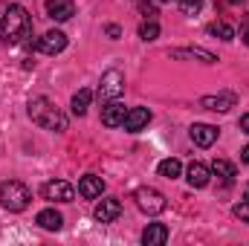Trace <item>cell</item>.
I'll use <instances>...</instances> for the list:
<instances>
[{"label": "cell", "instance_id": "cell-1", "mask_svg": "<svg viewBox=\"0 0 249 246\" xmlns=\"http://www.w3.org/2000/svg\"><path fill=\"white\" fill-rule=\"evenodd\" d=\"M32 35V18L23 6H9L3 15H0V38L6 44H20L23 38Z\"/></svg>", "mask_w": 249, "mask_h": 246}, {"label": "cell", "instance_id": "cell-2", "mask_svg": "<svg viewBox=\"0 0 249 246\" xmlns=\"http://www.w3.org/2000/svg\"><path fill=\"white\" fill-rule=\"evenodd\" d=\"M29 116H32V122L35 124H41V127H47V130H55V133L67 130V116H64L47 96H35V99H29Z\"/></svg>", "mask_w": 249, "mask_h": 246}, {"label": "cell", "instance_id": "cell-3", "mask_svg": "<svg viewBox=\"0 0 249 246\" xmlns=\"http://www.w3.org/2000/svg\"><path fill=\"white\" fill-rule=\"evenodd\" d=\"M29 200H32L29 188L23 183H18V180H9V183L0 185V203H3V209H9V211H23V209L29 206Z\"/></svg>", "mask_w": 249, "mask_h": 246}, {"label": "cell", "instance_id": "cell-4", "mask_svg": "<svg viewBox=\"0 0 249 246\" xmlns=\"http://www.w3.org/2000/svg\"><path fill=\"white\" fill-rule=\"evenodd\" d=\"M133 200H136V206L145 211V214H162L165 211V194L162 191H157V188H151V185H142V188H136V194H133Z\"/></svg>", "mask_w": 249, "mask_h": 246}, {"label": "cell", "instance_id": "cell-5", "mask_svg": "<svg viewBox=\"0 0 249 246\" xmlns=\"http://www.w3.org/2000/svg\"><path fill=\"white\" fill-rule=\"evenodd\" d=\"M122 93H124V75L119 70H107L102 75V81H99V99H102V105L119 99Z\"/></svg>", "mask_w": 249, "mask_h": 246}, {"label": "cell", "instance_id": "cell-6", "mask_svg": "<svg viewBox=\"0 0 249 246\" xmlns=\"http://www.w3.org/2000/svg\"><path fill=\"white\" fill-rule=\"evenodd\" d=\"M41 194H44V200H53V203H72V200H75V188L70 183H64V180H50V183H44Z\"/></svg>", "mask_w": 249, "mask_h": 246}, {"label": "cell", "instance_id": "cell-7", "mask_svg": "<svg viewBox=\"0 0 249 246\" xmlns=\"http://www.w3.org/2000/svg\"><path fill=\"white\" fill-rule=\"evenodd\" d=\"M238 105V96L235 93H217V96H203L200 99V107L206 110H214V113H226Z\"/></svg>", "mask_w": 249, "mask_h": 246}, {"label": "cell", "instance_id": "cell-8", "mask_svg": "<svg viewBox=\"0 0 249 246\" xmlns=\"http://www.w3.org/2000/svg\"><path fill=\"white\" fill-rule=\"evenodd\" d=\"M35 47H38L44 55H58V53H64V47H67V35H64L61 29H50Z\"/></svg>", "mask_w": 249, "mask_h": 246}, {"label": "cell", "instance_id": "cell-9", "mask_svg": "<svg viewBox=\"0 0 249 246\" xmlns=\"http://www.w3.org/2000/svg\"><path fill=\"white\" fill-rule=\"evenodd\" d=\"M188 136H191L194 145H200V148H212V145L217 142V127L203 124V122H194L191 127H188Z\"/></svg>", "mask_w": 249, "mask_h": 246}, {"label": "cell", "instance_id": "cell-10", "mask_svg": "<svg viewBox=\"0 0 249 246\" xmlns=\"http://www.w3.org/2000/svg\"><path fill=\"white\" fill-rule=\"evenodd\" d=\"M124 116H127V107H124L119 99L105 102V107H102V124H107V127H119V124H124Z\"/></svg>", "mask_w": 249, "mask_h": 246}, {"label": "cell", "instance_id": "cell-11", "mask_svg": "<svg viewBox=\"0 0 249 246\" xmlns=\"http://www.w3.org/2000/svg\"><path fill=\"white\" fill-rule=\"evenodd\" d=\"M93 214H96V220H99V223H113V220L122 214V203H119L116 197H107V200H102V203L96 206V211H93Z\"/></svg>", "mask_w": 249, "mask_h": 246}, {"label": "cell", "instance_id": "cell-12", "mask_svg": "<svg viewBox=\"0 0 249 246\" xmlns=\"http://www.w3.org/2000/svg\"><path fill=\"white\" fill-rule=\"evenodd\" d=\"M47 15H50L53 20L64 23V20H70V18L75 15V3H72V0H47Z\"/></svg>", "mask_w": 249, "mask_h": 246}, {"label": "cell", "instance_id": "cell-13", "mask_svg": "<svg viewBox=\"0 0 249 246\" xmlns=\"http://www.w3.org/2000/svg\"><path fill=\"white\" fill-rule=\"evenodd\" d=\"M151 122V110L148 107H130L127 110V116H124V130H130V133H139L145 124Z\"/></svg>", "mask_w": 249, "mask_h": 246}, {"label": "cell", "instance_id": "cell-14", "mask_svg": "<svg viewBox=\"0 0 249 246\" xmlns=\"http://www.w3.org/2000/svg\"><path fill=\"white\" fill-rule=\"evenodd\" d=\"M102 191H105V180L96 177V174H87V177L78 180V194L84 200H96V197H102Z\"/></svg>", "mask_w": 249, "mask_h": 246}, {"label": "cell", "instance_id": "cell-15", "mask_svg": "<svg viewBox=\"0 0 249 246\" xmlns=\"http://www.w3.org/2000/svg\"><path fill=\"white\" fill-rule=\"evenodd\" d=\"M209 177H212V168L203 165V162H191L186 171V180L191 188H206L209 185Z\"/></svg>", "mask_w": 249, "mask_h": 246}, {"label": "cell", "instance_id": "cell-16", "mask_svg": "<svg viewBox=\"0 0 249 246\" xmlns=\"http://www.w3.org/2000/svg\"><path fill=\"white\" fill-rule=\"evenodd\" d=\"M165 241H168V226L165 223H148V229L142 232L145 246H162Z\"/></svg>", "mask_w": 249, "mask_h": 246}, {"label": "cell", "instance_id": "cell-17", "mask_svg": "<svg viewBox=\"0 0 249 246\" xmlns=\"http://www.w3.org/2000/svg\"><path fill=\"white\" fill-rule=\"evenodd\" d=\"M38 226L41 229H47V232H58L64 226V217H61V211H55V209H44V211H38Z\"/></svg>", "mask_w": 249, "mask_h": 246}, {"label": "cell", "instance_id": "cell-18", "mask_svg": "<svg viewBox=\"0 0 249 246\" xmlns=\"http://www.w3.org/2000/svg\"><path fill=\"white\" fill-rule=\"evenodd\" d=\"M90 99H93V90H78L75 96H72V102H70V110L75 113V116H84L87 113V107H90Z\"/></svg>", "mask_w": 249, "mask_h": 246}, {"label": "cell", "instance_id": "cell-19", "mask_svg": "<svg viewBox=\"0 0 249 246\" xmlns=\"http://www.w3.org/2000/svg\"><path fill=\"white\" fill-rule=\"evenodd\" d=\"M157 171H160V177H165V180H177V177L183 174V165H180V159H162V162L157 165Z\"/></svg>", "mask_w": 249, "mask_h": 246}, {"label": "cell", "instance_id": "cell-20", "mask_svg": "<svg viewBox=\"0 0 249 246\" xmlns=\"http://www.w3.org/2000/svg\"><path fill=\"white\" fill-rule=\"evenodd\" d=\"M171 58H200V61H206V64L217 61V58H214L212 53H206V50H171Z\"/></svg>", "mask_w": 249, "mask_h": 246}, {"label": "cell", "instance_id": "cell-21", "mask_svg": "<svg viewBox=\"0 0 249 246\" xmlns=\"http://www.w3.org/2000/svg\"><path fill=\"white\" fill-rule=\"evenodd\" d=\"M212 171H214L217 177H223L226 183H232V180H235V165H232V162H226V159H214V162H212Z\"/></svg>", "mask_w": 249, "mask_h": 246}, {"label": "cell", "instance_id": "cell-22", "mask_svg": "<svg viewBox=\"0 0 249 246\" xmlns=\"http://www.w3.org/2000/svg\"><path fill=\"white\" fill-rule=\"evenodd\" d=\"M209 35H214V38H220V41H232V38H235V29H232L229 23L217 20V23H212V26H209Z\"/></svg>", "mask_w": 249, "mask_h": 246}, {"label": "cell", "instance_id": "cell-23", "mask_svg": "<svg viewBox=\"0 0 249 246\" xmlns=\"http://www.w3.org/2000/svg\"><path fill=\"white\" fill-rule=\"evenodd\" d=\"M139 38H142V41H157V38H160V23H157V20H145V23L139 26Z\"/></svg>", "mask_w": 249, "mask_h": 246}, {"label": "cell", "instance_id": "cell-24", "mask_svg": "<svg viewBox=\"0 0 249 246\" xmlns=\"http://www.w3.org/2000/svg\"><path fill=\"white\" fill-rule=\"evenodd\" d=\"M177 3H180V9H183L186 15H197L200 6H203V0H177Z\"/></svg>", "mask_w": 249, "mask_h": 246}, {"label": "cell", "instance_id": "cell-25", "mask_svg": "<svg viewBox=\"0 0 249 246\" xmlns=\"http://www.w3.org/2000/svg\"><path fill=\"white\" fill-rule=\"evenodd\" d=\"M232 211H235V217H241V220H247V223H249V203H247V200H244V203H238Z\"/></svg>", "mask_w": 249, "mask_h": 246}, {"label": "cell", "instance_id": "cell-26", "mask_svg": "<svg viewBox=\"0 0 249 246\" xmlns=\"http://www.w3.org/2000/svg\"><path fill=\"white\" fill-rule=\"evenodd\" d=\"M142 15L154 20V15H157V9H154V6H148V3H142Z\"/></svg>", "mask_w": 249, "mask_h": 246}, {"label": "cell", "instance_id": "cell-27", "mask_svg": "<svg viewBox=\"0 0 249 246\" xmlns=\"http://www.w3.org/2000/svg\"><path fill=\"white\" fill-rule=\"evenodd\" d=\"M107 35H110V38H113V41H116V38H119V35H122V29H119V26H113V23H110V26H107Z\"/></svg>", "mask_w": 249, "mask_h": 246}, {"label": "cell", "instance_id": "cell-28", "mask_svg": "<svg viewBox=\"0 0 249 246\" xmlns=\"http://www.w3.org/2000/svg\"><path fill=\"white\" fill-rule=\"evenodd\" d=\"M241 130L249 133V113H247V116H241Z\"/></svg>", "mask_w": 249, "mask_h": 246}, {"label": "cell", "instance_id": "cell-29", "mask_svg": "<svg viewBox=\"0 0 249 246\" xmlns=\"http://www.w3.org/2000/svg\"><path fill=\"white\" fill-rule=\"evenodd\" d=\"M241 35H244V44H247V47H249V26H247V23L241 26Z\"/></svg>", "mask_w": 249, "mask_h": 246}, {"label": "cell", "instance_id": "cell-30", "mask_svg": "<svg viewBox=\"0 0 249 246\" xmlns=\"http://www.w3.org/2000/svg\"><path fill=\"white\" fill-rule=\"evenodd\" d=\"M241 159H244V162H247V165H249V145H247V148H244V151H241Z\"/></svg>", "mask_w": 249, "mask_h": 246}, {"label": "cell", "instance_id": "cell-31", "mask_svg": "<svg viewBox=\"0 0 249 246\" xmlns=\"http://www.w3.org/2000/svg\"><path fill=\"white\" fill-rule=\"evenodd\" d=\"M226 3H232V6H244V0H226Z\"/></svg>", "mask_w": 249, "mask_h": 246}, {"label": "cell", "instance_id": "cell-32", "mask_svg": "<svg viewBox=\"0 0 249 246\" xmlns=\"http://www.w3.org/2000/svg\"><path fill=\"white\" fill-rule=\"evenodd\" d=\"M244 200H247V203H249V185H247V188H244Z\"/></svg>", "mask_w": 249, "mask_h": 246}, {"label": "cell", "instance_id": "cell-33", "mask_svg": "<svg viewBox=\"0 0 249 246\" xmlns=\"http://www.w3.org/2000/svg\"><path fill=\"white\" fill-rule=\"evenodd\" d=\"M154 3H171V0H154Z\"/></svg>", "mask_w": 249, "mask_h": 246}]
</instances>
